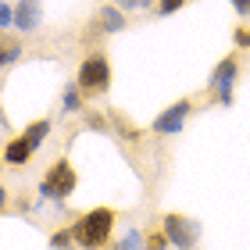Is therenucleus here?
<instances>
[{"instance_id": "aec40b11", "label": "nucleus", "mask_w": 250, "mask_h": 250, "mask_svg": "<svg viewBox=\"0 0 250 250\" xmlns=\"http://www.w3.org/2000/svg\"><path fill=\"white\" fill-rule=\"evenodd\" d=\"M232 43L240 50H250V25H236L232 29Z\"/></svg>"}, {"instance_id": "a211bd4d", "label": "nucleus", "mask_w": 250, "mask_h": 250, "mask_svg": "<svg viewBox=\"0 0 250 250\" xmlns=\"http://www.w3.org/2000/svg\"><path fill=\"white\" fill-rule=\"evenodd\" d=\"M15 29V4H7V0H0V32Z\"/></svg>"}, {"instance_id": "9b49d317", "label": "nucleus", "mask_w": 250, "mask_h": 250, "mask_svg": "<svg viewBox=\"0 0 250 250\" xmlns=\"http://www.w3.org/2000/svg\"><path fill=\"white\" fill-rule=\"evenodd\" d=\"M107 118H111V132H115L118 140H125V143H140L143 136H146L143 129H136V125L125 118V115H107Z\"/></svg>"}, {"instance_id": "f3484780", "label": "nucleus", "mask_w": 250, "mask_h": 250, "mask_svg": "<svg viewBox=\"0 0 250 250\" xmlns=\"http://www.w3.org/2000/svg\"><path fill=\"white\" fill-rule=\"evenodd\" d=\"M146 250H172L168 232L165 229H146Z\"/></svg>"}, {"instance_id": "423d86ee", "label": "nucleus", "mask_w": 250, "mask_h": 250, "mask_svg": "<svg viewBox=\"0 0 250 250\" xmlns=\"http://www.w3.org/2000/svg\"><path fill=\"white\" fill-rule=\"evenodd\" d=\"M189 115H193V100L189 97H179L175 104H168L161 115L150 122V132L154 136H179V132L186 129V118Z\"/></svg>"}, {"instance_id": "4be33fe9", "label": "nucleus", "mask_w": 250, "mask_h": 250, "mask_svg": "<svg viewBox=\"0 0 250 250\" xmlns=\"http://www.w3.org/2000/svg\"><path fill=\"white\" fill-rule=\"evenodd\" d=\"M7 208H11V193H7V186L0 183V218L7 214Z\"/></svg>"}, {"instance_id": "393cba45", "label": "nucleus", "mask_w": 250, "mask_h": 250, "mask_svg": "<svg viewBox=\"0 0 250 250\" xmlns=\"http://www.w3.org/2000/svg\"><path fill=\"white\" fill-rule=\"evenodd\" d=\"M0 168H4V150H0Z\"/></svg>"}, {"instance_id": "f8f14e48", "label": "nucleus", "mask_w": 250, "mask_h": 250, "mask_svg": "<svg viewBox=\"0 0 250 250\" xmlns=\"http://www.w3.org/2000/svg\"><path fill=\"white\" fill-rule=\"evenodd\" d=\"M18 58H21V40L4 32V36H0V72H4V68H11Z\"/></svg>"}, {"instance_id": "dca6fc26", "label": "nucleus", "mask_w": 250, "mask_h": 250, "mask_svg": "<svg viewBox=\"0 0 250 250\" xmlns=\"http://www.w3.org/2000/svg\"><path fill=\"white\" fill-rule=\"evenodd\" d=\"M50 250H75V232L72 229H54L50 232Z\"/></svg>"}, {"instance_id": "9d476101", "label": "nucleus", "mask_w": 250, "mask_h": 250, "mask_svg": "<svg viewBox=\"0 0 250 250\" xmlns=\"http://www.w3.org/2000/svg\"><path fill=\"white\" fill-rule=\"evenodd\" d=\"M61 111H64V115H83V111H86V93L79 89L75 79L64 83V89H61Z\"/></svg>"}, {"instance_id": "bb28decb", "label": "nucleus", "mask_w": 250, "mask_h": 250, "mask_svg": "<svg viewBox=\"0 0 250 250\" xmlns=\"http://www.w3.org/2000/svg\"><path fill=\"white\" fill-rule=\"evenodd\" d=\"M193 250H197V247H193Z\"/></svg>"}, {"instance_id": "20e7f679", "label": "nucleus", "mask_w": 250, "mask_h": 250, "mask_svg": "<svg viewBox=\"0 0 250 250\" xmlns=\"http://www.w3.org/2000/svg\"><path fill=\"white\" fill-rule=\"evenodd\" d=\"M236 83H240V58H236V54H225V58L214 64L211 79H208V89H211V97H214L218 107H232Z\"/></svg>"}, {"instance_id": "5701e85b", "label": "nucleus", "mask_w": 250, "mask_h": 250, "mask_svg": "<svg viewBox=\"0 0 250 250\" xmlns=\"http://www.w3.org/2000/svg\"><path fill=\"white\" fill-rule=\"evenodd\" d=\"M111 4H118L122 11H140V0H111Z\"/></svg>"}, {"instance_id": "1a4fd4ad", "label": "nucleus", "mask_w": 250, "mask_h": 250, "mask_svg": "<svg viewBox=\"0 0 250 250\" xmlns=\"http://www.w3.org/2000/svg\"><path fill=\"white\" fill-rule=\"evenodd\" d=\"M97 25L104 36H118V32L129 25V18H125V11L118 4H104V7H97Z\"/></svg>"}, {"instance_id": "2eb2a0df", "label": "nucleus", "mask_w": 250, "mask_h": 250, "mask_svg": "<svg viewBox=\"0 0 250 250\" xmlns=\"http://www.w3.org/2000/svg\"><path fill=\"white\" fill-rule=\"evenodd\" d=\"M83 122H86V129H93V132H111V118L100 115V111H93V107L83 111Z\"/></svg>"}, {"instance_id": "7ed1b4c3", "label": "nucleus", "mask_w": 250, "mask_h": 250, "mask_svg": "<svg viewBox=\"0 0 250 250\" xmlns=\"http://www.w3.org/2000/svg\"><path fill=\"white\" fill-rule=\"evenodd\" d=\"M75 83H79V89H83L86 97L107 93L111 89V61H107V54H100V50L86 54V58L79 61V68H75Z\"/></svg>"}, {"instance_id": "a878e982", "label": "nucleus", "mask_w": 250, "mask_h": 250, "mask_svg": "<svg viewBox=\"0 0 250 250\" xmlns=\"http://www.w3.org/2000/svg\"><path fill=\"white\" fill-rule=\"evenodd\" d=\"M0 36H4V32H0Z\"/></svg>"}, {"instance_id": "f257e3e1", "label": "nucleus", "mask_w": 250, "mask_h": 250, "mask_svg": "<svg viewBox=\"0 0 250 250\" xmlns=\"http://www.w3.org/2000/svg\"><path fill=\"white\" fill-rule=\"evenodd\" d=\"M75 232V247L83 250H104L115 236V208H93V211H83L72 225Z\"/></svg>"}, {"instance_id": "ddd939ff", "label": "nucleus", "mask_w": 250, "mask_h": 250, "mask_svg": "<svg viewBox=\"0 0 250 250\" xmlns=\"http://www.w3.org/2000/svg\"><path fill=\"white\" fill-rule=\"evenodd\" d=\"M50 129H54V122H50V118H36V122H29V125H25V132H21V136H25V140L40 150L43 140L50 136Z\"/></svg>"}, {"instance_id": "39448f33", "label": "nucleus", "mask_w": 250, "mask_h": 250, "mask_svg": "<svg viewBox=\"0 0 250 250\" xmlns=\"http://www.w3.org/2000/svg\"><path fill=\"white\" fill-rule=\"evenodd\" d=\"M161 229L168 232V240H172V250H193L200 243V222L197 218H186L183 211H168L161 218Z\"/></svg>"}, {"instance_id": "412c9836", "label": "nucleus", "mask_w": 250, "mask_h": 250, "mask_svg": "<svg viewBox=\"0 0 250 250\" xmlns=\"http://www.w3.org/2000/svg\"><path fill=\"white\" fill-rule=\"evenodd\" d=\"M229 7H232L240 18H250V0H229Z\"/></svg>"}, {"instance_id": "b1692460", "label": "nucleus", "mask_w": 250, "mask_h": 250, "mask_svg": "<svg viewBox=\"0 0 250 250\" xmlns=\"http://www.w3.org/2000/svg\"><path fill=\"white\" fill-rule=\"evenodd\" d=\"M157 0H140V11H146V7H154Z\"/></svg>"}, {"instance_id": "0eeeda50", "label": "nucleus", "mask_w": 250, "mask_h": 250, "mask_svg": "<svg viewBox=\"0 0 250 250\" xmlns=\"http://www.w3.org/2000/svg\"><path fill=\"white\" fill-rule=\"evenodd\" d=\"M40 25H43V0H18L15 4V29L29 36Z\"/></svg>"}, {"instance_id": "4468645a", "label": "nucleus", "mask_w": 250, "mask_h": 250, "mask_svg": "<svg viewBox=\"0 0 250 250\" xmlns=\"http://www.w3.org/2000/svg\"><path fill=\"white\" fill-rule=\"evenodd\" d=\"M115 250H146V236H143L140 229H125V232L118 236Z\"/></svg>"}, {"instance_id": "f03ea898", "label": "nucleus", "mask_w": 250, "mask_h": 250, "mask_svg": "<svg viewBox=\"0 0 250 250\" xmlns=\"http://www.w3.org/2000/svg\"><path fill=\"white\" fill-rule=\"evenodd\" d=\"M75 189H79V172H75V165L68 161V157H58V161L43 172L40 186H36L40 200H50L54 208H61V211H64V204Z\"/></svg>"}, {"instance_id": "6ab92c4d", "label": "nucleus", "mask_w": 250, "mask_h": 250, "mask_svg": "<svg viewBox=\"0 0 250 250\" xmlns=\"http://www.w3.org/2000/svg\"><path fill=\"white\" fill-rule=\"evenodd\" d=\"M189 4V0H157V15L168 18V15H175V11H183Z\"/></svg>"}, {"instance_id": "6e6552de", "label": "nucleus", "mask_w": 250, "mask_h": 250, "mask_svg": "<svg viewBox=\"0 0 250 250\" xmlns=\"http://www.w3.org/2000/svg\"><path fill=\"white\" fill-rule=\"evenodd\" d=\"M32 154H36V146H32L25 136H11V140L4 143V165H11V168L29 165V161H32Z\"/></svg>"}]
</instances>
